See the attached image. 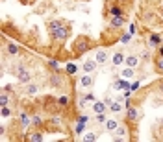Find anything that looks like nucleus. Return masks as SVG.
I'll use <instances>...</instances> for the list:
<instances>
[{"mask_svg": "<svg viewBox=\"0 0 163 142\" xmlns=\"http://www.w3.org/2000/svg\"><path fill=\"white\" fill-rule=\"evenodd\" d=\"M89 120V118H87V116H85V115H82L80 118H78V122H82V124H85V122Z\"/></svg>", "mask_w": 163, "mask_h": 142, "instance_id": "38", "label": "nucleus"}, {"mask_svg": "<svg viewBox=\"0 0 163 142\" xmlns=\"http://www.w3.org/2000/svg\"><path fill=\"white\" fill-rule=\"evenodd\" d=\"M82 131H83V124L78 122V125H76V133H82Z\"/></svg>", "mask_w": 163, "mask_h": 142, "instance_id": "35", "label": "nucleus"}, {"mask_svg": "<svg viewBox=\"0 0 163 142\" xmlns=\"http://www.w3.org/2000/svg\"><path fill=\"white\" fill-rule=\"evenodd\" d=\"M108 59H109V54H108L104 48L97 50V54H95V61H97L98 65H106V63H108Z\"/></svg>", "mask_w": 163, "mask_h": 142, "instance_id": "4", "label": "nucleus"}, {"mask_svg": "<svg viewBox=\"0 0 163 142\" xmlns=\"http://www.w3.org/2000/svg\"><path fill=\"white\" fill-rule=\"evenodd\" d=\"M124 61H126V56H124L122 52H117V54L113 56V59H111V63H113L115 66H121V65L124 63Z\"/></svg>", "mask_w": 163, "mask_h": 142, "instance_id": "12", "label": "nucleus"}, {"mask_svg": "<svg viewBox=\"0 0 163 142\" xmlns=\"http://www.w3.org/2000/svg\"><path fill=\"white\" fill-rule=\"evenodd\" d=\"M122 78H126V80H130V78H134V74H135V68H130V66H124L122 68Z\"/></svg>", "mask_w": 163, "mask_h": 142, "instance_id": "15", "label": "nucleus"}, {"mask_svg": "<svg viewBox=\"0 0 163 142\" xmlns=\"http://www.w3.org/2000/svg\"><path fill=\"white\" fill-rule=\"evenodd\" d=\"M43 120H41V116H32V125H41Z\"/></svg>", "mask_w": 163, "mask_h": 142, "instance_id": "27", "label": "nucleus"}, {"mask_svg": "<svg viewBox=\"0 0 163 142\" xmlns=\"http://www.w3.org/2000/svg\"><path fill=\"white\" fill-rule=\"evenodd\" d=\"M106 107H108V103L106 101H93V111L95 113H106Z\"/></svg>", "mask_w": 163, "mask_h": 142, "instance_id": "11", "label": "nucleus"}, {"mask_svg": "<svg viewBox=\"0 0 163 142\" xmlns=\"http://www.w3.org/2000/svg\"><path fill=\"white\" fill-rule=\"evenodd\" d=\"M109 13H111V17H119V15H122L121 7H117V6H115V7H111V11H109Z\"/></svg>", "mask_w": 163, "mask_h": 142, "instance_id": "24", "label": "nucleus"}, {"mask_svg": "<svg viewBox=\"0 0 163 142\" xmlns=\"http://www.w3.org/2000/svg\"><path fill=\"white\" fill-rule=\"evenodd\" d=\"M2 116H9V109L8 107H2Z\"/></svg>", "mask_w": 163, "mask_h": 142, "instance_id": "34", "label": "nucleus"}, {"mask_svg": "<svg viewBox=\"0 0 163 142\" xmlns=\"http://www.w3.org/2000/svg\"><path fill=\"white\" fill-rule=\"evenodd\" d=\"M52 83H54V85H60V83H61V80H60V76H58V74L52 78Z\"/></svg>", "mask_w": 163, "mask_h": 142, "instance_id": "33", "label": "nucleus"}, {"mask_svg": "<svg viewBox=\"0 0 163 142\" xmlns=\"http://www.w3.org/2000/svg\"><path fill=\"white\" fill-rule=\"evenodd\" d=\"M156 68H158L160 72H163V56H160V57L156 59Z\"/></svg>", "mask_w": 163, "mask_h": 142, "instance_id": "23", "label": "nucleus"}, {"mask_svg": "<svg viewBox=\"0 0 163 142\" xmlns=\"http://www.w3.org/2000/svg\"><path fill=\"white\" fill-rule=\"evenodd\" d=\"M8 52L15 56V54H19V46L17 44H8Z\"/></svg>", "mask_w": 163, "mask_h": 142, "instance_id": "20", "label": "nucleus"}, {"mask_svg": "<svg viewBox=\"0 0 163 142\" xmlns=\"http://www.w3.org/2000/svg\"><path fill=\"white\" fill-rule=\"evenodd\" d=\"M124 65H126V66H130V68H137V66L141 65V59H139L137 56H128L126 61H124Z\"/></svg>", "mask_w": 163, "mask_h": 142, "instance_id": "7", "label": "nucleus"}, {"mask_svg": "<svg viewBox=\"0 0 163 142\" xmlns=\"http://www.w3.org/2000/svg\"><path fill=\"white\" fill-rule=\"evenodd\" d=\"M26 94H30V96L37 94V85H34V83H28V85H26Z\"/></svg>", "mask_w": 163, "mask_h": 142, "instance_id": "17", "label": "nucleus"}, {"mask_svg": "<svg viewBox=\"0 0 163 142\" xmlns=\"http://www.w3.org/2000/svg\"><path fill=\"white\" fill-rule=\"evenodd\" d=\"M158 54H160V56H163V44H160V46H158Z\"/></svg>", "mask_w": 163, "mask_h": 142, "instance_id": "39", "label": "nucleus"}, {"mask_svg": "<svg viewBox=\"0 0 163 142\" xmlns=\"http://www.w3.org/2000/svg\"><path fill=\"white\" fill-rule=\"evenodd\" d=\"M108 107H109V111H111V113H117V115L122 111V105H121V101H119V100H113L109 105H108Z\"/></svg>", "mask_w": 163, "mask_h": 142, "instance_id": "13", "label": "nucleus"}, {"mask_svg": "<svg viewBox=\"0 0 163 142\" xmlns=\"http://www.w3.org/2000/svg\"><path fill=\"white\" fill-rule=\"evenodd\" d=\"M20 124H22V125H30V124H32V118H28L26 115H20Z\"/></svg>", "mask_w": 163, "mask_h": 142, "instance_id": "22", "label": "nucleus"}, {"mask_svg": "<svg viewBox=\"0 0 163 142\" xmlns=\"http://www.w3.org/2000/svg\"><path fill=\"white\" fill-rule=\"evenodd\" d=\"M161 125H163V118H161Z\"/></svg>", "mask_w": 163, "mask_h": 142, "instance_id": "42", "label": "nucleus"}, {"mask_svg": "<svg viewBox=\"0 0 163 142\" xmlns=\"http://www.w3.org/2000/svg\"><path fill=\"white\" fill-rule=\"evenodd\" d=\"M58 103H60V105H67V103H69V98H67V96H60V98H58Z\"/></svg>", "mask_w": 163, "mask_h": 142, "instance_id": "29", "label": "nucleus"}, {"mask_svg": "<svg viewBox=\"0 0 163 142\" xmlns=\"http://www.w3.org/2000/svg\"><path fill=\"white\" fill-rule=\"evenodd\" d=\"M135 32H137V24H132L130 26V35H135Z\"/></svg>", "mask_w": 163, "mask_h": 142, "instance_id": "31", "label": "nucleus"}, {"mask_svg": "<svg viewBox=\"0 0 163 142\" xmlns=\"http://www.w3.org/2000/svg\"><path fill=\"white\" fill-rule=\"evenodd\" d=\"M80 85H82V87H83V89H87V87H91V85H93V76L85 72V74H83V76H82V78H80Z\"/></svg>", "mask_w": 163, "mask_h": 142, "instance_id": "9", "label": "nucleus"}, {"mask_svg": "<svg viewBox=\"0 0 163 142\" xmlns=\"http://www.w3.org/2000/svg\"><path fill=\"white\" fill-rule=\"evenodd\" d=\"M89 48H91V39L85 37V35L76 37L74 44H72V50H74V54H78V56H80V54H85Z\"/></svg>", "mask_w": 163, "mask_h": 142, "instance_id": "2", "label": "nucleus"}, {"mask_svg": "<svg viewBox=\"0 0 163 142\" xmlns=\"http://www.w3.org/2000/svg\"><path fill=\"white\" fill-rule=\"evenodd\" d=\"M97 66H98V63L95 59H87V61H83V65H82L83 72H87V74H93L97 70Z\"/></svg>", "mask_w": 163, "mask_h": 142, "instance_id": "5", "label": "nucleus"}, {"mask_svg": "<svg viewBox=\"0 0 163 142\" xmlns=\"http://www.w3.org/2000/svg\"><path fill=\"white\" fill-rule=\"evenodd\" d=\"M113 89L115 91H128L130 89V83H126L124 80H115L113 81Z\"/></svg>", "mask_w": 163, "mask_h": 142, "instance_id": "10", "label": "nucleus"}, {"mask_svg": "<svg viewBox=\"0 0 163 142\" xmlns=\"http://www.w3.org/2000/svg\"><path fill=\"white\" fill-rule=\"evenodd\" d=\"M104 125H106V131H111V133H113V131L117 129V125H119V122H117V120H113V118H108Z\"/></svg>", "mask_w": 163, "mask_h": 142, "instance_id": "14", "label": "nucleus"}, {"mask_svg": "<svg viewBox=\"0 0 163 142\" xmlns=\"http://www.w3.org/2000/svg\"><path fill=\"white\" fill-rule=\"evenodd\" d=\"M15 72H17V78H19L20 83H28V81L32 80V74H30L28 70H24L22 66H17V70H15Z\"/></svg>", "mask_w": 163, "mask_h": 142, "instance_id": "3", "label": "nucleus"}, {"mask_svg": "<svg viewBox=\"0 0 163 142\" xmlns=\"http://www.w3.org/2000/svg\"><path fill=\"white\" fill-rule=\"evenodd\" d=\"M83 98L87 101H95V94H93V92H87V94H83Z\"/></svg>", "mask_w": 163, "mask_h": 142, "instance_id": "30", "label": "nucleus"}, {"mask_svg": "<svg viewBox=\"0 0 163 142\" xmlns=\"http://www.w3.org/2000/svg\"><path fill=\"white\" fill-rule=\"evenodd\" d=\"M161 13H163V7H161Z\"/></svg>", "mask_w": 163, "mask_h": 142, "instance_id": "43", "label": "nucleus"}, {"mask_svg": "<svg viewBox=\"0 0 163 142\" xmlns=\"http://www.w3.org/2000/svg\"><path fill=\"white\" fill-rule=\"evenodd\" d=\"M8 103H9L8 94H2V96H0V107H8Z\"/></svg>", "mask_w": 163, "mask_h": 142, "instance_id": "19", "label": "nucleus"}, {"mask_svg": "<svg viewBox=\"0 0 163 142\" xmlns=\"http://www.w3.org/2000/svg\"><path fill=\"white\" fill-rule=\"evenodd\" d=\"M52 124H56V125H60V124H61L60 116H54V118H52Z\"/></svg>", "mask_w": 163, "mask_h": 142, "instance_id": "37", "label": "nucleus"}, {"mask_svg": "<svg viewBox=\"0 0 163 142\" xmlns=\"http://www.w3.org/2000/svg\"><path fill=\"white\" fill-rule=\"evenodd\" d=\"M160 37H161V44H163V33H161V35H160Z\"/></svg>", "mask_w": 163, "mask_h": 142, "instance_id": "41", "label": "nucleus"}, {"mask_svg": "<svg viewBox=\"0 0 163 142\" xmlns=\"http://www.w3.org/2000/svg\"><path fill=\"white\" fill-rule=\"evenodd\" d=\"M139 89V81H134L132 85H130V91H137Z\"/></svg>", "mask_w": 163, "mask_h": 142, "instance_id": "32", "label": "nucleus"}, {"mask_svg": "<svg viewBox=\"0 0 163 142\" xmlns=\"http://www.w3.org/2000/svg\"><path fill=\"white\" fill-rule=\"evenodd\" d=\"M95 120L98 122V124H106V115L104 113H97V118Z\"/></svg>", "mask_w": 163, "mask_h": 142, "instance_id": "25", "label": "nucleus"}, {"mask_svg": "<svg viewBox=\"0 0 163 142\" xmlns=\"http://www.w3.org/2000/svg\"><path fill=\"white\" fill-rule=\"evenodd\" d=\"M161 44V37L158 33H150L148 35V48H158Z\"/></svg>", "mask_w": 163, "mask_h": 142, "instance_id": "6", "label": "nucleus"}, {"mask_svg": "<svg viewBox=\"0 0 163 142\" xmlns=\"http://www.w3.org/2000/svg\"><path fill=\"white\" fill-rule=\"evenodd\" d=\"M28 140H32V142H41V140H43V135H41V133H32V135L28 137Z\"/></svg>", "mask_w": 163, "mask_h": 142, "instance_id": "18", "label": "nucleus"}, {"mask_svg": "<svg viewBox=\"0 0 163 142\" xmlns=\"http://www.w3.org/2000/svg\"><path fill=\"white\" fill-rule=\"evenodd\" d=\"M83 140H85V142L97 140V135H95V133H87V135H83Z\"/></svg>", "mask_w": 163, "mask_h": 142, "instance_id": "21", "label": "nucleus"}, {"mask_svg": "<svg viewBox=\"0 0 163 142\" xmlns=\"http://www.w3.org/2000/svg\"><path fill=\"white\" fill-rule=\"evenodd\" d=\"M122 24H124V19L121 15L119 17H111V28H122Z\"/></svg>", "mask_w": 163, "mask_h": 142, "instance_id": "16", "label": "nucleus"}, {"mask_svg": "<svg viewBox=\"0 0 163 142\" xmlns=\"http://www.w3.org/2000/svg\"><path fill=\"white\" fill-rule=\"evenodd\" d=\"M20 2H22V4H28V2H32V0H20Z\"/></svg>", "mask_w": 163, "mask_h": 142, "instance_id": "40", "label": "nucleus"}, {"mask_svg": "<svg viewBox=\"0 0 163 142\" xmlns=\"http://www.w3.org/2000/svg\"><path fill=\"white\" fill-rule=\"evenodd\" d=\"M76 70H78V66H76V65H72V63H71V65H67V72H69V74H74Z\"/></svg>", "mask_w": 163, "mask_h": 142, "instance_id": "26", "label": "nucleus"}, {"mask_svg": "<svg viewBox=\"0 0 163 142\" xmlns=\"http://www.w3.org/2000/svg\"><path fill=\"white\" fill-rule=\"evenodd\" d=\"M143 59L145 61H150V54H148V52H143V56H141Z\"/></svg>", "mask_w": 163, "mask_h": 142, "instance_id": "36", "label": "nucleus"}, {"mask_svg": "<svg viewBox=\"0 0 163 142\" xmlns=\"http://www.w3.org/2000/svg\"><path fill=\"white\" fill-rule=\"evenodd\" d=\"M137 116H139V113H137V109H135V107H132V105H130V107H126V118H128V120L135 122V120H137Z\"/></svg>", "mask_w": 163, "mask_h": 142, "instance_id": "8", "label": "nucleus"}, {"mask_svg": "<svg viewBox=\"0 0 163 142\" xmlns=\"http://www.w3.org/2000/svg\"><path fill=\"white\" fill-rule=\"evenodd\" d=\"M48 65H50V66H52V68H54V70H60V63H58V61L50 59V61H48Z\"/></svg>", "mask_w": 163, "mask_h": 142, "instance_id": "28", "label": "nucleus"}, {"mask_svg": "<svg viewBox=\"0 0 163 142\" xmlns=\"http://www.w3.org/2000/svg\"><path fill=\"white\" fill-rule=\"evenodd\" d=\"M48 33L54 41L61 42V41H65L69 37V26L63 20H50L48 22Z\"/></svg>", "mask_w": 163, "mask_h": 142, "instance_id": "1", "label": "nucleus"}]
</instances>
